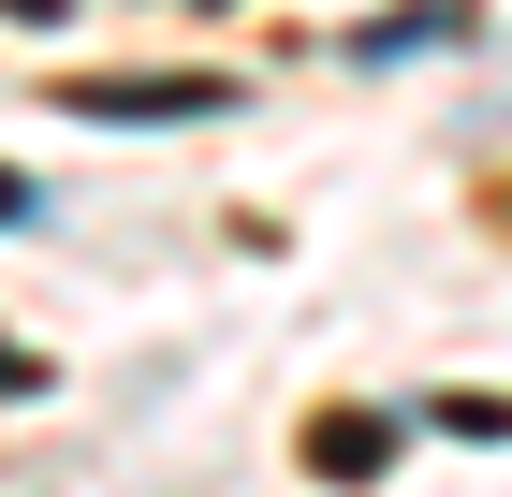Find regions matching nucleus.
<instances>
[{
    "label": "nucleus",
    "mask_w": 512,
    "mask_h": 497,
    "mask_svg": "<svg viewBox=\"0 0 512 497\" xmlns=\"http://www.w3.org/2000/svg\"><path fill=\"white\" fill-rule=\"evenodd\" d=\"M44 220V191H30V176H0V234H30Z\"/></svg>",
    "instance_id": "nucleus-6"
},
{
    "label": "nucleus",
    "mask_w": 512,
    "mask_h": 497,
    "mask_svg": "<svg viewBox=\"0 0 512 497\" xmlns=\"http://www.w3.org/2000/svg\"><path fill=\"white\" fill-rule=\"evenodd\" d=\"M381 454H395V424H308V468H322V483H381Z\"/></svg>",
    "instance_id": "nucleus-3"
},
{
    "label": "nucleus",
    "mask_w": 512,
    "mask_h": 497,
    "mask_svg": "<svg viewBox=\"0 0 512 497\" xmlns=\"http://www.w3.org/2000/svg\"><path fill=\"white\" fill-rule=\"evenodd\" d=\"M0 15H30V30H59V15H74V0H0Z\"/></svg>",
    "instance_id": "nucleus-7"
},
{
    "label": "nucleus",
    "mask_w": 512,
    "mask_h": 497,
    "mask_svg": "<svg viewBox=\"0 0 512 497\" xmlns=\"http://www.w3.org/2000/svg\"><path fill=\"white\" fill-rule=\"evenodd\" d=\"M425 424H439V439H512V395H439Z\"/></svg>",
    "instance_id": "nucleus-4"
},
{
    "label": "nucleus",
    "mask_w": 512,
    "mask_h": 497,
    "mask_svg": "<svg viewBox=\"0 0 512 497\" xmlns=\"http://www.w3.org/2000/svg\"><path fill=\"white\" fill-rule=\"evenodd\" d=\"M439 30H469V15H454V0H410V15H366V30H352V59H425Z\"/></svg>",
    "instance_id": "nucleus-2"
},
{
    "label": "nucleus",
    "mask_w": 512,
    "mask_h": 497,
    "mask_svg": "<svg viewBox=\"0 0 512 497\" xmlns=\"http://www.w3.org/2000/svg\"><path fill=\"white\" fill-rule=\"evenodd\" d=\"M220 74H74V117H220Z\"/></svg>",
    "instance_id": "nucleus-1"
},
{
    "label": "nucleus",
    "mask_w": 512,
    "mask_h": 497,
    "mask_svg": "<svg viewBox=\"0 0 512 497\" xmlns=\"http://www.w3.org/2000/svg\"><path fill=\"white\" fill-rule=\"evenodd\" d=\"M0 395H44V351H15V337H0Z\"/></svg>",
    "instance_id": "nucleus-5"
}]
</instances>
